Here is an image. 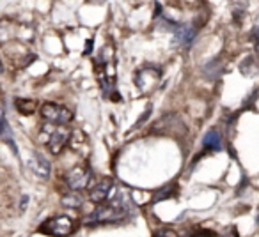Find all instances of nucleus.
<instances>
[{
  "label": "nucleus",
  "mask_w": 259,
  "mask_h": 237,
  "mask_svg": "<svg viewBox=\"0 0 259 237\" xmlns=\"http://www.w3.org/2000/svg\"><path fill=\"white\" fill-rule=\"evenodd\" d=\"M41 117L44 121L52 122V124L64 126V124H68L73 119V111L68 110L62 105H57V103H44L41 107Z\"/></svg>",
  "instance_id": "2"
},
{
  "label": "nucleus",
  "mask_w": 259,
  "mask_h": 237,
  "mask_svg": "<svg viewBox=\"0 0 259 237\" xmlns=\"http://www.w3.org/2000/svg\"><path fill=\"white\" fill-rule=\"evenodd\" d=\"M29 166H30V170H32V172L38 175V177H43V179L50 177V170H52V166H50V161H46L43 156L38 154V152L34 154V158H30Z\"/></svg>",
  "instance_id": "9"
},
{
  "label": "nucleus",
  "mask_w": 259,
  "mask_h": 237,
  "mask_svg": "<svg viewBox=\"0 0 259 237\" xmlns=\"http://www.w3.org/2000/svg\"><path fill=\"white\" fill-rule=\"evenodd\" d=\"M60 203H62L64 207H68V209H79L80 205L83 203V197L80 193H77L75 189H71V193L62 195V200H60Z\"/></svg>",
  "instance_id": "12"
},
{
  "label": "nucleus",
  "mask_w": 259,
  "mask_h": 237,
  "mask_svg": "<svg viewBox=\"0 0 259 237\" xmlns=\"http://www.w3.org/2000/svg\"><path fill=\"white\" fill-rule=\"evenodd\" d=\"M158 78H160V69H155V71H149V68L146 69H140L135 76V82H137L139 89L144 91V87H153L155 83L158 82Z\"/></svg>",
  "instance_id": "10"
},
{
  "label": "nucleus",
  "mask_w": 259,
  "mask_h": 237,
  "mask_svg": "<svg viewBox=\"0 0 259 237\" xmlns=\"http://www.w3.org/2000/svg\"><path fill=\"white\" fill-rule=\"evenodd\" d=\"M89 181H91V172L87 168H82V166H77V168H73L66 175L68 188L75 189V191H80V189L87 188Z\"/></svg>",
  "instance_id": "4"
},
{
  "label": "nucleus",
  "mask_w": 259,
  "mask_h": 237,
  "mask_svg": "<svg viewBox=\"0 0 259 237\" xmlns=\"http://www.w3.org/2000/svg\"><path fill=\"white\" fill-rule=\"evenodd\" d=\"M93 52V39H89V41H85V48H83V55H89Z\"/></svg>",
  "instance_id": "15"
},
{
  "label": "nucleus",
  "mask_w": 259,
  "mask_h": 237,
  "mask_svg": "<svg viewBox=\"0 0 259 237\" xmlns=\"http://www.w3.org/2000/svg\"><path fill=\"white\" fill-rule=\"evenodd\" d=\"M128 218V200H124L121 195H118L114 199L112 203L108 205H101L96 209L94 213H91L85 218V223L91 227L96 225H112V223H121Z\"/></svg>",
  "instance_id": "1"
},
{
  "label": "nucleus",
  "mask_w": 259,
  "mask_h": 237,
  "mask_svg": "<svg viewBox=\"0 0 259 237\" xmlns=\"http://www.w3.org/2000/svg\"><path fill=\"white\" fill-rule=\"evenodd\" d=\"M196 34L197 30L192 25H176L172 43H174V46H188L196 39Z\"/></svg>",
  "instance_id": "7"
},
{
  "label": "nucleus",
  "mask_w": 259,
  "mask_h": 237,
  "mask_svg": "<svg viewBox=\"0 0 259 237\" xmlns=\"http://www.w3.org/2000/svg\"><path fill=\"white\" fill-rule=\"evenodd\" d=\"M69 136H71L69 129H66V128H57V129L52 133V136H50V140H48L50 152H52V154H60L62 149L66 147V144H68Z\"/></svg>",
  "instance_id": "6"
},
{
  "label": "nucleus",
  "mask_w": 259,
  "mask_h": 237,
  "mask_svg": "<svg viewBox=\"0 0 259 237\" xmlns=\"http://www.w3.org/2000/svg\"><path fill=\"white\" fill-rule=\"evenodd\" d=\"M0 138H2V142H4V144H7V146L13 149V152H16V154H18V147H16V144H15L13 129H11L9 122H7V117H5L4 108H0Z\"/></svg>",
  "instance_id": "8"
},
{
  "label": "nucleus",
  "mask_w": 259,
  "mask_h": 237,
  "mask_svg": "<svg viewBox=\"0 0 259 237\" xmlns=\"http://www.w3.org/2000/svg\"><path fill=\"white\" fill-rule=\"evenodd\" d=\"M112 188H114V181L105 177V179L98 181V182L94 184L93 188L89 189V199L93 200L94 203L105 202V200L108 199L110 191H112Z\"/></svg>",
  "instance_id": "5"
},
{
  "label": "nucleus",
  "mask_w": 259,
  "mask_h": 237,
  "mask_svg": "<svg viewBox=\"0 0 259 237\" xmlns=\"http://www.w3.org/2000/svg\"><path fill=\"white\" fill-rule=\"evenodd\" d=\"M75 223L68 216H52L41 225V232L48 236H68L73 232Z\"/></svg>",
  "instance_id": "3"
},
{
  "label": "nucleus",
  "mask_w": 259,
  "mask_h": 237,
  "mask_svg": "<svg viewBox=\"0 0 259 237\" xmlns=\"http://www.w3.org/2000/svg\"><path fill=\"white\" fill-rule=\"evenodd\" d=\"M176 191H178V184H167V186H163L160 191H157L153 202H161V200L171 199L172 195H176Z\"/></svg>",
  "instance_id": "14"
},
{
  "label": "nucleus",
  "mask_w": 259,
  "mask_h": 237,
  "mask_svg": "<svg viewBox=\"0 0 259 237\" xmlns=\"http://www.w3.org/2000/svg\"><path fill=\"white\" fill-rule=\"evenodd\" d=\"M89 2H93V4H101L103 0H89Z\"/></svg>",
  "instance_id": "16"
},
{
  "label": "nucleus",
  "mask_w": 259,
  "mask_h": 237,
  "mask_svg": "<svg viewBox=\"0 0 259 237\" xmlns=\"http://www.w3.org/2000/svg\"><path fill=\"white\" fill-rule=\"evenodd\" d=\"M222 140H220V133L217 129H210L202 138V147L208 150H220L222 149Z\"/></svg>",
  "instance_id": "11"
},
{
  "label": "nucleus",
  "mask_w": 259,
  "mask_h": 237,
  "mask_svg": "<svg viewBox=\"0 0 259 237\" xmlns=\"http://www.w3.org/2000/svg\"><path fill=\"white\" fill-rule=\"evenodd\" d=\"M15 105H16V110L20 111L21 115H30L36 110V107H38V103L34 99H16Z\"/></svg>",
  "instance_id": "13"
}]
</instances>
